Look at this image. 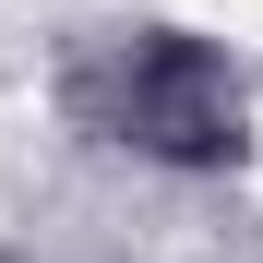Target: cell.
I'll return each mask as SVG.
<instances>
[{
	"label": "cell",
	"instance_id": "obj_1",
	"mask_svg": "<svg viewBox=\"0 0 263 263\" xmlns=\"http://www.w3.org/2000/svg\"><path fill=\"white\" fill-rule=\"evenodd\" d=\"M108 132L167 156V167H215L239 144V84L203 36H132L108 60Z\"/></svg>",
	"mask_w": 263,
	"mask_h": 263
}]
</instances>
